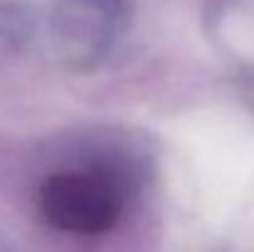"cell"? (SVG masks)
<instances>
[{"label": "cell", "mask_w": 254, "mask_h": 252, "mask_svg": "<svg viewBox=\"0 0 254 252\" xmlns=\"http://www.w3.org/2000/svg\"><path fill=\"white\" fill-rule=\"evenodd\" d=\"M45 218L74 235H99L109 230L121 210L114 178L104 170H72L52 175L40 190Z\"/></svg>", "instance_id": "6da1fadb"}]
</instances>
